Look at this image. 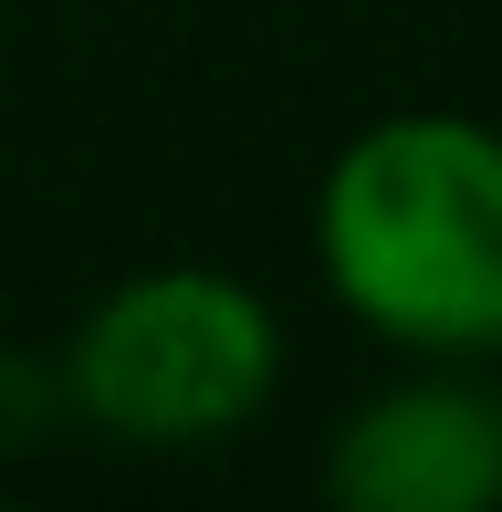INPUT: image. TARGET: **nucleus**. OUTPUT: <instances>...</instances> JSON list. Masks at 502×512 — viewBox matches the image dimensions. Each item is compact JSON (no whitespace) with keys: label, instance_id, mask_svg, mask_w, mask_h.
Returning a JSON list of instances; mask_svg holds the SVG:
<instances>
[{"label":"nucleus","instance_id":"f257e3e1","mask_svg":"<svg viewBox=\"0 0 502 512\" xmlns=\"http://www.w3.org/2000/svg\"><path fill=\"white\" fill-rule=\"evenodd\" d=\"M325 304L387 356H502V126L461 105L367 115L304 209Z\"/></svg>","mask_w":502,"mask_h":512},{"label":"nucleus","instance_id":"7ed1b4c3","mask_svg":"<svg viewBox=\"0 0 502 512\" xmlns=\"http://www.w3.org/2000/svg\"><path fill=\"white\" fill-rule=\"evenodd\" d=\"M335 512H502V356H398L325 429Z\"/></svg>","mask_w":502,"mask_h":512},{"label":"nucleus","instance_id":"f03ea898","mask_svg":"<svg viewBox=\"0 0 502 512\" xmlns=\"http://www.w3.org/2000/svg\"><path fill=\"white\" fill-rule=\"evenodd\" d=\"M53 387L116 450H220L283 398V314L231 262H136L53 345Z\"/></svg>","mask_w":502,"mask_h":512}]
</instances>
